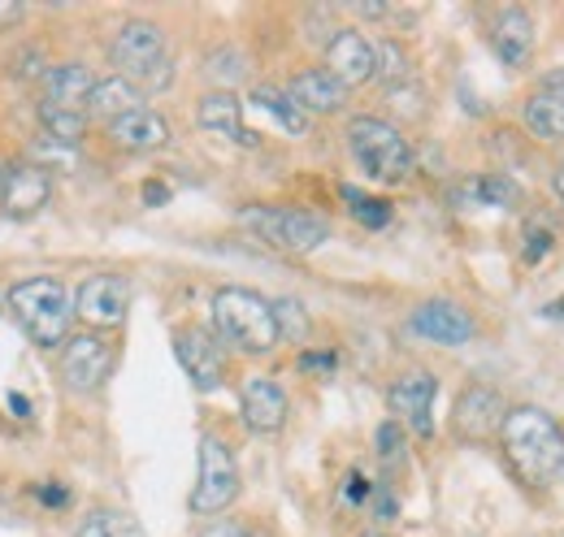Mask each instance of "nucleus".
<instances>
[{"label": "nucleus", "instance_id": "1", "mask_svg": "<svg viewBox=\"0 0 564 537\" xmlns=\"http://www.w3.org/2000/svg\"><path fill=\"white\" fill-rule=\"evenodd\" d=\"M503 460L525 485H547L564 469V434L543 407H512L499 425Z\"/></svg>", "mask_w": 564, "mask_h": 537}, {"label": "nucleus", "instance_id": "2", "mask_svg": "<svg viewBox=\"0 0 564 537\" xmlns=\"http://www.w3.org/2000/svg\"><path fill=\"white\" fill-rule=\"evenodd\" d=\"M213 326H217L221 342H230L248 355H265L279 342L274 304L261 299L257 291H243V286H221L213 295Z\"/></svg>", "mask_w": 564, "mask_h": 537}, {"label": "nucleus", "instance_id": "3", "mask_svg": "<svg viewBox=\"0 0 564 537\" xmlns=\"http://www.w3.org/2000/svg\"><path fill=\"white\" fill-rule=\"evenodd\" d=\"M109 57L118 66V78H127L131 87H143V91H161L174 78L170 74V48H165L161 26L156 22H143V18L122 22V31L109 44Z\"/></svg>", "mask_w": 564, "mask_h": 537}, {"label": "nucleus", "instance_id": "4", "mask_svg": "<svg viewBox=\"0 0 564 537\" xmlns=\"http://www.w3.org/2000/svg\"><path fill=\"white\" fill-rule=\"evenodd\" d=\"M9 308H13L18 326L40 347H57L66 338V330H70V299H66V286L57 277L18 282L9 291Z\"/></svg>", "mask_w": 564, "mask_h": 537}, {"label": "nucleus", "instance_id": "5", "mask_svg": "<svg viewBox=\"0 0 564 537\" xmlns=\"http://www.w3.org/2000/svg\"><path fill=\"white\" fill-rule=\"evenodd\" d=\"M348 147L356 165L378 178V183H404L413 174V147L409 139L382 118H352L348 127Z\"/></svg>", "mask_w": 564, "mask_h": 537}, {"label": "nucleus", "instance_id": "6", "mask_svg": "<svg viewBox=\"0 0 564 537\" xmlns=\"http://www.w3.org/2000/svg\"><path fill=\"white\" fill-rule=\"evenodd\" d=\"M239 221H243L261 243H270V248H279V252H313V248H322L326 234H330L326 217H317V212H308V208H261V204H257V208H243Z\"/></svg>", "mask_w": 564, "mask_h": 537}, {"label": "nucleus", "instance_id": "7", "mask_svg": "<svg viewBox=\"0 0 564 537\" xmlns=\"http://www.w3.org/2000/svg\"><path fill=\"white\" fill-rule=\"evenodd\" d=\"M235 494H239V469H235L230 447L221 438H200V476L192 490V512L217 516L235 503Z\"/></svg>", "mask_w": 564, "mask_h": 537}, {"label": "nucleus", "instance_id": "8", "mask_svg": "<svg viewBox=\"0 0 564 537\" xmlns=\"http://www.w3.org/2000/svg\"><path fill=\"white\" fill-rule=\"evenodd\" d=\"M127 304H131V286H127L122 277H113V273L87 277V282L78 286V295H74V313H78L87 326H96V330L118 326V321L127 317Z\"/></svg>", "mask_w": 564, "mask_h": 537}, {"label": "nucleus", "instance_id": "9", "mask_svg": "<svg viewBox=\"0 0 564 537\" xmlns=\"http://www.w3.org/2000/svg\"><path fill=\"white\" fill-rule=\"evenodd\" d=\"M326 74H335L344 87H360L378 74V57L373 44L360 31H335L326 44Z\"/></svg>", "mask_w": 564, "mask_h": 537}, {"label": "nucleus", "instance_id": "10", "mask_svg": "<svg viewBox=\"0 0 564 537\" xmlns=\"http://www.w3.org/2000/svg\"><path fill=\"white\" fill-rule=\"evenodd\" d=\"M113 369V351L109 342L96 335H78L66 342V355H62V373L74 391H96Z\"/></svg>", "mask_w": 564, "mask_h": 537}, {"label": "nucleus", "instance_id": "11", "mask_svg": "<svg viewBox=\"0 0 564 537\" xmlns=\"http://www.w3.org/2000/svg\"><path fill=\"white\" fill-rule=\"evenodd\" d=\"M174 351H178V364L187 369V377L200 386V391H217L221 377H226V355L217 347V338L209 330H183L174 338Z\"/></svg>", "mask_w": 564, "mask_h": 537}, {"label": "nucleus", "instance_id": "12", "mask_svg": "<svg viewBox=\"0 0 564 537\" xmlns=\"http://www.w3.org/2000/svg\"><path fill=\"white\" fill-rule=\"evenodd\" d=\"M53 196V183H48V169L40 165H9L0 174V200L9 217H35Z\"/></svg>", "mask_w": 564, "mask_h": 537}, {"label": "nucleus", "instance_id": "13", "mask_svg": "<svg viewBox=\"0 0 564 537\" xmlns=\"http://www.w3.org/2000/svg\"><path fill=\"white\" fill-rule=\"evenodd\" d=\"M499 425H503V399H499V391L474 382V386L456 399V434H460L465 442H482V438H491Z\"/></svg>", "mask_w": 564, "mask_h": 537}, {"label": "nucleus", "instance_id": "14", "mask_svg": "<svg viewBox=\"0 0 564 537\" xmlns=\"http://www.w3.org/2000/svg\"><path fill=\"white\" fill-rule=\"evenodd\" d=\"M434 395H438V382H434L430 373H404V377L391 386L387 403H391V412H395L400 420L413 425V434L430 438V434H434V420H430Z\"/></svg>", "mask_w": 564, "mask_h": 537}, {"label": "nucleus", "instance_id": "15", "mask_svg": "<svg viewBox=\"0 0 564 537\" xmlns=\"http://www.w3.org/2000/svg\"><path fill=\"white\" fill-rule=\"evenodd\" d=\"M525 127L534 139H564V66L552 69L525 100Z\"/></svg>", "mask_w": 564, "mask_h": 537}, {"label": "nucleus", "instance_id": "16", "mask_svg": "<svg viewBox=\"0 0 564 537\" xmlns=\"http://www.w3.org/2000/svg\"><path fill=\"white\" fill-rule=\"evenodd\" d=\"M413 330L430 342H443V347H460V342H469L474 338V317L465 313V308H456V304H447V299H430L422 304L417 313H413Z\"/></svg>", "mask_w": 564, "mask_h": 537}, {"label": "nucleus", "instance_id": "17", "mask_svg": "<svg viewBox=\"0 0 564 537\" xmlns=\"http://www.w3.org/2000/svg\"><path fill=\"white\" fill-rule=\"evenodd\" d=\"M243 420L252 434H279L286 425V395L270 377H248L243 382Z\"/></svg>", "mask_w": 564, "mask_h": 537}, {"label": "nucleus", "instance_id": "18", "mask_svg": "<svg viewBox=\"0 0 564 537\" xmlns=\"http://www.w3.org/2000/svg\"><path fill=\"white\" fill-rule=\"evenodd\" d=\"M491 48L495 57L508 69H521L534 53V22L525 9H503L491 26Z\"/></svg>", "mask_w": 564, "mask_h": 537}, {"label": "nucleus", "instance_id": "19", "mask_svg": "<svg viewBox=\"0 0 564 537\" xmlns=\"http://www.w3.org/2000/svg\"><path fill=\"white\" fill-rule=\"evenodd\" d=\"M196 118H200L205 131L221 134V139H235V143H243V147H257V143H261V134L243 127V105H239L230 91H213V96H205Z\"/></svg>", "mask_w": 564, "mask_h": 537}, {"label": "nucleus", "instance_id": "20", "mask_svg": "<svg viewBox=\"0 0 564 537\" xmlns=\"http://www.w3.org/2000/svg\"><path fill=\"white\" fill-rule=\"evenodd\" d=\"M304 113H335V109H344V96H348V87L335 78V74H326V69H304V74H295L291 78V91H286Z\"/></svg>", "mask_w": 564, "mask_h": 537}, {"label": "nucleus", "instance_id": "21", "mask_svg": "<svg viewBox=\"0 0 564 537\" xmlns=\"http://www.w3.org/2000/svg\"><path fill=\"white\" fill-rule=\"evenodd\" d=\"M109 134H113L127 152H156V147H165V143H170V127H165V118H161V113H152V109H135V113H127V118L109 122Z\"/></svg>", "mask_w": 564, "mask_h": 537}, {"label": "nucleus", "instance_id": "22", "mask_svg": "<svg viewBox=\"0 0 564 537\" xmlns=\"http://www.w3.org/2000/svg\"><path fill=\"white\" fill-rule=\"evenodd\" d=\"M44 87H48V100L44 105H53V109H66V113H83L87 109V100H91V74L87 66H57L48 78H44Z\"/></svg>", "mask_w": 564, "mask_h": 537}, {"label": "nucleus", "instance_id": "23", "mask_svg": "<svg viewBox=\"0 0 564 537\" xmlns=\"http://www.w3.org/2000/svg\"><path fill=\"white\" fill-rule=\"evenodd\" d=\"M452 196H456L460 208H512L521 191H517V183L503 178V174H474V178H465Z\"/></svg>", "mask_w": 564, "mask_h": 537}, {"label": "nucleus", "instance_id": "24", "mask_svg": "<svg viewBox=\"0 0 564 537\" xmlns=\"http://www.w3.org/2000/svg\"><path fill=\"white\" fill-rule=\"evenodd\" d=\"M140 109V87H131L127 78H100L96 87H91V100H87V113H96V118H105V122H118V118H127V113H135Z\"/></svg>", "mask_w": 564, "mask_h": 537}, {"label": "nucleus", "instance_id": "25", "mask_svg": "<svg viewBox=\"0 0 564 537\" xmlns=\"http://www.w3.org/2000/svg\"><path fill=\"white\" fill-rule=\"evenodd\" d=\"M252 105H257L261 113H270L286 134L308 131V113H304L286 91H279V87H257V91H252Z\"/></svg>", "mask_w": 564, "mask_h": 537}, {"label": "nucleus", "instance_id": "26", "mask_svg": "<svg viewBox=\"0 0 564 537\" xmlns=\"http://www.w3.org/2000/svg\"><path fill=\"white\" fill-rule=\"evenodd\" d=\"M40 122L48 131V143H62V147H74L83 139V131H87V118L83 113H66V109H53V105L40 109Z\"/></svg>", "mask_w": 564, "mask_h": 537}, {"label": "nucleus", "instance_id": "27", "mask_svg": "<svg viewBox=\"0 0 564 537\" xmlns=\"http://www.w3.org/2000/svg\"><path fill=\"white\" fill-rule=\"evenodd\" d=\"M78 537H143V529L122 512H91L78 525Z\"/></svg>", "mask_w": 564, "mask_h": 537}, {"label": "nucleus", "instance_id": "28", "mask_svg": "<svg viewBox=\"0 0 564 537\" xmlns=\"http://www.w3.org/2000/svg\"><path fill=\"white\" fill-rule=\"evenodd\" d=\"M339 196H344V204H352V217L369 230H382L391 221V204L387 200H373V196H365L356 187H339Z\"/></svg>", "mask_w": 564, "mask_h": 537}, {"label": "nucleus", "instance_id": "29", "mask_svg": "<svg viewBox=\"0 0 564 537\" xmlns=\"http://www.w3.org/2000/svg\"><path fill=\"white\" fill-rule=\"evenodd\" d=\"M274 326H279V338H291V342H304L308 335V317H304V304L300 299H274Z\"/></svg>", "mask_w": 564, "mask_h": 537}, {"label": "nucleus", "instance_id": "30", "mask_svg": "<svg viewBox=\"0 0 564 537\" xmlns=\"http://www.w3.org/2000/svg\"><path fill=\"white\" fill-rule=\"evenodd\" d=\"M373 57H378V74L373 78H382V83H400V78H409V57H404V48L400 44H378L373 48Z\"/></svg>", "mask_w": 564, "mask_h": 537}, {"label": "nucleus", "instance_id": "31", "mask_svg": "<svg viewBox=\"0 0 564 537\" xmlns=\"http://www.w3.org/2000/svg\"><path fill=\"white\" fill-rule=\"evenodd\" d=\"M209 74L217 78V83H239L243 78V69H248V62H243V53H235V48H217V53H209Z\"/></svg>", "mask_w": 564, "mask_h": 537}, {"label": "nucleus", "instance_id": "32", "mask_svg": "<svg viewBox=\"0 0 564 537\" xmlns=\"http://www.w3.org/2000/svg\"><path fill=\"white\" fill-rule=\"evenodd\" d=\"M378 456H382V460H400V456H404V434H400L395 420H387V425L378 429Z\"/></svg>", "mask_w": 564, "mask_h": 537}, {"label": "nucleus", "instance_id": "33", "mask_svg": "<svg viewBox=\"0 0 564 537\" xmlns=\"http://www.w3.org/2000/svg\"><path fill=\"white\" fill-rule=\"evenodd\" d=\"M543 252H552V230L530 226V230H525V261L534 265V261H543Z\"/></svg>", "mask_w": 564, "mask_h": 537}, {"label": "nucleus", "instance_id": "34", "mask_svg": "<svg viewBox=\"0 0 564 537\" xmlns=\"http://www.w3.org/2000/svg\"><path fill=\"white\" fill-rule=\"evenodd\" d=\"M200 537H265V534L252 529V525H239V520H217V525H209Z\"/></svg>", "mask_w": 564, "mask_h": 537}, {"label": "nucleus", "instance_id": "35", "mask_svg": "<svg viewBox=\"0 0 564 537\" xmlns=\"http://www.w3.org/2000/svg\"><path fill=\"white\" fill-rule=\"evenodd\" d=\"M35 498H40L44 507H66V503H70V490H62V485H40Z\"/></svg>", "mask_w": 564, "mask_h": 537}, {"label": "nucleus", "instance_id": "36", "mask_svg": "<svg viewBox=\"0 0 564 537\" xmlns=\"http://www.w3.org/2000/svg\"><path fill=\"white\" fill-rule=\"evenodd\" d=\"M335 351H304L300 355V369H335Z\"/></svg>", "mask_w": 564, "mask_h": 537}, {"label": "nucleus", "instance_id": "37", "mask_svg": "<svg viewBox=\"0 0 564 537\" xmlns=\"http://www.w3.org/2000/svg\"><path fill=\"white\" fill-rule=\"evenodd\" d=\"M344 498H348V503H365V498H369V481H365L360 472H352V476H348V490H344Z\"/></svg>", "mask_w": 564, "mask_h": 537}, {"label": "nucleus", "instance_id": "38", "mask_svg": "<svg viewBox=\"0 0 564 537\" xmlns=\"http://www.w3.org/2000/svg\"><path fill=\"white\" fill-rule=\"evenodd\" d=\"M18 18H22V4H18V0H0V31L13 26Z\"/></svg>", "mask_w": 564, "mask_h": 537}, {"label": "nucleus", "instance_id": "39", "mask_svg": "<svg viewBox=\"0 0 564 537\" xmlns=\"http://www.w3.org/2000/svg\"><path fill=\"white\" fill-rule=\"evenodd\" d=\"M143 200L165 204V200H170V187H165V183H148V187H143Z\"/></svg>", "mask_w": 564, "mask_h": 537}, {"label": "nucleus", "instance_id": "40", "mask_svg": "<svg viewBox=\"0 0 564 537\" xmlns=\"http://www.w3.org/2000/svg\"><path fill=\"white\" fill-rule=\"evenodd\" d=\"M40 57H35V53H26V57H18V74H22V78H35V74H40Z\"/></svg>", "mask_w": 564, "mask_h": 537}, {"label": "nucleus", "instance_id": "41", "mask_svg": "<svg viewBox=\"0 0 564 537\" xmlns=\"http://www.w3.org/2000/svg\"><path fill=\"white\" fill-rule=\"evenodd\" d=\"M378 516H382V520H391V516H395V498H391L387 490H378Z\"/></svg>", "mask_w": 564, "mask_h": 537}, {"label": "nucleus", "instance_id": "42", "mask_svg": "<svg viewBox=\"0 0 564 537\" xmlns=\"http://www.w3.org/2000/svg\"><path fill=\"white\" fill-rule=\"evenodd\" d=\"M9 407H13L18 416H31V403H26V395H9Z\"/></svg>", "mask_w": 564, "mask_h": 537}, {"label": "nucleus", "instance_id": "43", "mask_svg": "<svg viewBox=\"0 0 564 537\" xmlns=\"http://www.w3.org/2000/svg\"><path fill=\"white\" fill-rule=\"evenodd\" d=\"M543 313H547V317H556V321H564V299H552Z\"/></svg>", "mask_w": 564, "mask_h": 537}, {"label": "nucleus", "instance_id": "44", "mask_svg": "<svg viewBox=\"0 0 564 537\" xmlns=\"http://www.w3.org/2000/svg\"><path fill=\"white\" fill-rule=\"evenodd\" d=\"M552 187H556V196H561V200H564V165H561V169H556V178H552Z\"/></svg>", "mask_w": 564, "mask_h": 537}, {"label": "nucleus", "instance_id": "45", "mask_svg": "<svg viewBox=\"0 0 564 537\" xmlns=\"http://www.w3.org/2000/svg\"><path fill=\"white\" fill-rule=\"evenodd\" d=\"M360 537H382V534H360Z\"/></svg>", "mask_w": 564, "mask_h": 537}]
</instances>
